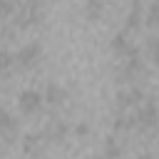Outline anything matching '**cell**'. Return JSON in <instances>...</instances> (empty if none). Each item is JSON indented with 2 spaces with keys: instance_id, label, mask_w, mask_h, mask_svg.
Returning a JSON list of instances; mask_svg holds the SVG:
<instances>
[{
  "instance_id": "cell-9",
  "label": "cell",
  "mask_w": 159,
  "mask_h": 159,
  "mask_svg": "<svg viewBox=\"0 0 159 159\" xmlns=\"http://www.w3.org/2000/svg\"><path fill=\"white\" fill-rule=\"evenodd\" d=\"M102 12H104V0H87L84 2V15L89 22H97L102 17Z\"/></svg>"
},
{
  "instance_id": "cell-3",
  "label": "cell",
  "mask_w": 159,
  "mask_h": 159,
  "mask_svg": "<svg viewBox=\"0 0 159 159\" xmlns=\"http://www.w3.org/2000/svg\"><path fill=\"white\" fill-rule=\"evenodd\" d=\"M17 107H20L22 114H37L42 109V94L35 92V89H25L17 97Z\"/></svg>"
},
{
  "instance_id": "cell-11",
  "label": "cell",
  "mask_w": 159,
  "mask_h": 159,
  "mask_svg": "<svg viewBox=\"0 0 159 159\" xmlns=\"http://www.w3.org/2000/svg\"><path fill=\"white\" fill-rule=\"evenodd\" d=\"M12 65H15V57H12L7 50H0V75H5Z\"/></svg>"
},
{
  "instance_id": "cell-7",
  "label": "cell",
  "mask_w": 159,
  "mask_h": 159,
  "mask_svg": "<svg viewBox=\"0 0 159 159\" xmlns=\"http://www.w3.org/2000/svg\"><path fill=\"white\" fill-rule=\"evenodd\" d=\"M65 134H67V124H65V122L52 119V122L45 127V139H47V142H62Z\"/></svg>"
},
{
  "instance_id": "cell-4",
  "label": "cell",
  "mask_w": 159,
  "mask_h": 159,
  "mask_svg": "<svg viewBox=\"0 0 159 159\" xmlns=\"http://www.w3.org/2000/svg\"><path fill=\"white\" fill-rule=\"evenodd\" d=\"M0 139L5 144H12L17 139V119L7 112H0Z\"/></svg>"
},
{
  "instance_id": "cell-5",
  "label": "cell",
  "mask_w": 159,
  "mask_h": 159,
  "mask_svg": "<svg viewBox=\"0 0 159 159\" xmlns=\"http://www.w3.org/2000/svg\"><path fill=\"white\" fill-rule=\"evenodd\" d=\"M112 52H114L119 60H124V57L134 55V52H137V47L129 42V37H127V35H114V37H112Z\"/></svg>"
},
{
  "instance_id": "cell-12",
  "label": "cell",
  "mask_w": 159,
  "mask_h": 159,
  "mask_svg": "<svg viewBox=\"0 0 159 159\" xmlns=\"http://www.w3.org/2000/svg\"><path fill=\"white\" fill-rule=\"evenodd\" d=\"M104 154H107V157H119V154H122V147H117L114 139H109L107 147H104Z\"/></svg>"
},
{
  "instance_id": "cell-8",
  "label": "cell",
  "mask_w": 159,
  "mask_h": 159,
  "mask_svg": "<svg viewBox=\"0 0 159 159\" xmlns=\"http://www.w3.org/2000/svg\"><path fill=\"white\" fill-rule=\"evenodd\" d=\"M45 142H47L45 134H27L22 142V149L27 154H40V152H45Z\"/></svg>"
},
{
  "instance_id": "cell-2",
  "label": "cell",
  "mask_w": 159,
  "mask_h": 159,
  "mask_svg": "<svg viewBox=\"0 0 159 159\" xmlns=\"http://www.w3.org/2000/svg\"><path fill=\"white\" fill-rule=\"evenodd\" d=\"M12 57H15V65H17L20 70H30V67H35V65L42 60V47L35 45V42L22 45V47L17 50V55H12Z\"/></svg>"
},
{
  "instance_id": "cell-6",
  "label": "cell",
  "mask_w": 159,
  "mask_h": 159,
  "mask_svg": "<svg viewBox=\"0 0 159 159\" xmlns=\"http://www.w3.org/2000/svg\"><path fill=\"white\" fill-rule=\"evenodd\" d=\"M65 99H67L65 87H60V84H47V89H45V94H42V102H47V104H52V107H60V104H65Z\"/></svg>"
},
{
  "instance_id": "cell-10",
  "label": "cell",
  "mask_w": 159,
  "mask_h": 159,
  "mask_svg": "<svg viewBox=\"0 0 159 159\" xmlns=\"http://www.w3.org/2000/svg\"><path fill=\"white\" fill-rule=\"evenodd\" d=\"M15 10H17V2H15V0H0V20L12 17Z\"/></svg>"
},
{
  "instance_id": "cell-1",
  "label": "cell",
  "mask_w": 159,
  "mask_h": 159,
  "mask_svg": "<svg viewBox=\"0 0 159 159\" xmlns=\"http://www.w3.org/2000/svg\"><path fill=\"white\" fill-rule=\"evenodd\" d=\"M157 104H154V99H142L139 104H137V112H134V117H132V122H134V127H139V132H154L157 129Z\"/></svg>"
}]
</instances>
